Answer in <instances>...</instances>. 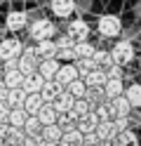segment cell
I'll use <instances>...</instances> for the list:
<instances>
[{"label":"cell","mask_w":141,"mask_h":146,"mask_svg":"<svg viewBox=\"0 0 141 146\" xmlns=\"http://www.w3.org/2000/svg\"><path fill=\"white\" fill-rule=\"evenodd\" d=\"M97 31L103 38H118L122 33V19L118 14H101L97 21Z\"/></svg>","instance_id":"1"},{"label":"cell","mask_w":141,"mask_h":146,"mask_svg":"<svg viewBox=\"0 0 141 146\" xmlns=\"http://www.w3.org/2000/svg\"><path fill=\"white\" fill-rule=\"evenodd\" d=\"M108 52H111L113 64H118V66H127V64L134 61V45L129 40H118Z\"/></svg>","instance_id":"2"},{"label":"cell","mask_w":141,"mask_h":146,"mask_svg":"<svg viewBox=\"0 0 141 146\" xmlns=\"http://www.w3.org/2000/svg\"><path fill=\"white\" fill-rule=\"evenodd\" d=\"M54 33H56V29H54V24L50 19H35L31 24V29H28V35H31L35 42L45 40V38H54Z\"/></svg>","instance_id":"3"},{"label":"cell","mask_w":141,"mask_h":146,"mask_svg":"<svg viewBox=\"0 0 141 146\" xmlns=\"http://www.w3.org/2000/svg\"><path fill=\"white\" fill-rule=\"evenodd\" d=\"M38 54H35V50L33 47H24L21 50V54L17 57V68L24 73V76H28V73H33V71H38Z\"/></svg>","instance_id":"4"},{"label":"cell","mask_w":141,"mask_h":146,"mask_svg":"<svg viewBox=\"0 0 141 146\" xmlns=\"http://www.w3.org/2000/svg\"><path fill=\"white\" fill-rule=\"evenodd\" d=\"M24 45L19 38H0V61H9V59H17L21 54Z\"/></svg>","instance_id":"5"},{"label":"cell","mask_w":141,"mask_h":146,"mask_svg":"<svg viewBox=\"0 0 141 146\" xmlns=\"http://www.w3.org/2000/svg\"><path fill=\"white\" fill-rule=\"evenodd\" d=\"M54 42H56V54H54V57L59 59V61H73V59H75V54H73V45H75V40L71 38L68 33L59 35Z\"/></svg>","instance_id":"6"},{"label":"cell","mask_w":141,"mask_h":146,"mask_svg":"<svg viewBox=\"0 0 141 146\" xmlns=\"http://www.w3.org/2000/svg\"><path fill=\"white\" fill-rule=\"evenodd\" d=\"M89 24L85 19H71L68 21V29H66V33L71 35V38L78 42V40H89Z\"/></svg>","instance_id":"7"},{"label":"cell","mask_w":141,"mask_h":146,"mask_svg":"<svg viewBox=\"0 0 141 146\" xmlns=\"http://www.w3.org/2000/svg\"><path fill=\"white\" fill-rule=\"evenodd\" d=\"M106 106H108L111 118H120V115H129V113H132V106H129V102L125 99V94L108 99V102H106Z\"/></svg>","instance_id":"8"},{"label":"cell","mask_w":141,"mask_h":146,"mask_svg":"<svg viewBox=\"0 0 141 146\" xmlns=\"http://www.w3.org/2000/svg\"><path fill=\"white\" fill-rule=\"evenodd\" d=\"M64 90H66V87H64L61 83H56V80L52 78V80H45V83H42V87H40V97H42V102H45V104H52L54 99L64 92Z\"/></svg>","instance_id":"9"},{"label":"cell","mask_w":141,"mask_h":146,"mask_svg":"<svg viewBox=\"0 0 141 146\" xmlns=\"http://www.w3.org/2000/svg\"><path fill=\"white\" fill-rule=\"evenodd\" d=\"M50 10L59 19H68L75 12V0H50Z\"/></svg>","instance_id":"10"},{"label":"cell","mask_w":141,"mask_h":146,"mask_svg":"<svg viewBox=\"0 0 141 146\" xmlns=\"http://www.w3.org/2000/svg\"><path fill=\"white\" fill-rule=\"evenodd\" d=\"M26 24H28L26 12H21V10H12V12L7 14V19H5V29L12 31V33H17V31L26 29Z\"/></svg>","instance_id":"11"},{"label":"cell","mask_w":141,"mask_h":146,"mask_svg":"<svg viewBox=\"0 0 141 146\" xmlns=\"http://www.w3.org/2000/svg\"><path fill=\"white\" fill-rule=\"evenodd\" d=\"M59 59L56 57H50V59H40L38 61V73L45 78V80H52L54 76H56V71H59Z\"/></svg>","instance_id":"12"},{"label":"cell","mask_w":141,"mask_h":146,"mask_svg":"<svg viewBox=\"0 0 141 146\" xmlns=\"http://www.w3.org/2000/svg\"><path fill=\"white\" fill-rule=\"evenodd\" d=\"M78 78V68H75V64H59V71H56V76H54V80L56 83H61L64 87L71 83V80H75Z\"/></svg>","instance_id":"13"},{"label":"cell","mask_w":141,"mask_h":146,"mask_svg":"<svg viewBox=\"0 0 141 146\" xmlns=\"http://www.w3.org/2000/svg\"><path fill=\"white\" fill-rule=\"evenodd\" d=\"M33 50L38 54V59H50L56 54V42H54V38H45V40H38Z\"/></svg>","instance_id":"14"},{"label":"cell","mask_w":141,"mask_h":146,"mask_svg":"<svg viewBox=\"0 0 141 146\" xmlns=\"http://www.w3.org/2000/svg\"><path fill=\"white\" fill-rule=\"evenodd\" d=\"M42 83H45V78H42L38 71H33V73H28V76H24L21 87H24V92H26V94H33V92H40Z\"/></svg>","instance_id":"15"},{"label":"cell","mask_w":141,"mask_h":146,"mask_svg":"<svg viewBox=\"0 0 141 146\" xmlns=\"http://www.w3.org/2000/svg\"><path fill=\"white\" fill-rule=\"evenodd\" d=\"M101 90H103V94H106V99L120 97L122 92H125V80H122V78H108Z\"/></svg>","instance_id":"16"},{"label":"cell","mask_w":141,"mask_h":146,"mask_svg":"<svg viewBox=\"0 0 141 146\" xmlns=\"http://www.w3.org/2000/svg\"><path fill=\"white\" fill-rule=\"evenodd\" d=\"M82 80H85V85H87V87H103V83L108 80L106 68H99V66H97V68H92Z\"/></svg>","instance_id":"17"},{"label":"cell","mask_w":141,"mask_h":146,"mask_svg":"<svg viewBox=\"0 0 141 146\" xmlns=\"http://www.w3.org/2000/svg\"><path fill=\"white\" fill-rule=\"evenodd\" d=\"M5 102L9 108H21L24 102H26V92H24V87H9L7 90V94H5Z\"/></svg>","instance_id":"18"},{"label":"cell","mask_w":141,"mask_h":146,"mask_svg":"<svg viewBox=\"0 0 141 146\" xmlns=\"http://www.w3.org/2000/svg\"><path fill=\"white\" fill-rule=\"evenodd\" d=\"M73 102H75V97L68 92V90H64V92L52 102V106H54V111H56V113H68V111H71V106H73Z\"/></svg>","instance_id":"19"},{"label":"cell","mask_w":141,"mask_h":146,"mask_svg":"<svg viewBox=\"0 0 141 146\" xmlns=\"http://www.w3.org/2000/svg\"><path fill=\"white\" fill-rule=\"evenodd\" d=\"M125 99L129 102L132 108H141V83H132V85H125Z\"/></svg>","instance_id":"20"},{"label":"cell","mask_w":141,"mask_h":146,"mask_svg":"<svg viewBox=\"0 0 141 146\" xmlns=\"http://www.w3.org/2000/svg\"><path fill=\"white\" fill-rule=\"evenodd\" d=\"M21 83H24V73L19 71L17 66L3 71V85H7V87H21Z\"/></svg>","instance_id":"21"},{"label":"cell","mask_w":141,"mask_h":146,"mask_svg":"<svg viewBox=\"0 0 141 146\" xmlns=\"http://www.w3.org/2000/svg\"><path fill=\"white\" fill-rule=\"evenodd\" d=\"M89 111H92V106L87 104V99H85V97H80V99H75V102H73V106H71V111H68V115L73 118L75 123H78L80 118H82V115H87Z\"/></svg>","instance_id":"22"},{"label":"cell","mask_w":141,"mask_h":146,"mask_svg":"<svg viewBox=\"0 0 141 146\" xmlns=\"http://www.w3.org/2000/svg\"><path fill=\"white\" fill-rule=\"evenodd\" d=\"M61 146H82V132L78 127H71V130H66L59 139Z\"/></svg>","instance_id":"23"},{"label":"cell","mask_w":141,"mask_h":146,"mask_svg":"<svg viewBox=\"0 0 141 146\" xmlns=\"http://www.w3.org/2000/svg\"><path fill=\"white\" fill-rule=\"evenodd\" d=\"M97 123H99V118H97V113L94 111H89L87 115H82L78 123H75V127L82 132V134H89V132H94V127H97Z\"/></svg>","instance_id":"24"},{"label":"cell","mask_w":141,"mask_h":146,"mask_svg":"<svg viewBox=\"0 0 141 146\" xmlns=\"http://www.w3.org/2000/svg\"><path fill=\"white\" fill-rule=\"evenodd\" d=\"M56 115H59V113L54 111L52 104H42L40 111L35 113V118L40 120V125H52V123H56Z\"/></svg>","instance_id":"25"},{"label":"cell","mask_w":141,"mask_h":146,"mask_svg":"<svg viewBox=\"0 0 141 146\" xmlns=\"http://www.w3.org/2000/svg\"><path fill=\"white\" fill-rule=\"evenodd\" d=\"M45 102H42V97H40V92H33V94H26V102H24V111L28 113V115H35L38 111H40V106H42Z\"/></svg>","instance_id":"26"},{"label":"cell","mask_w":141,"mask_h":146,"mask_svg":"<svg viewBox=\"0 0 141 146\" xmlns=\"http://www.w3.org/2000/svg\"><path fill=\"white\" fill-rule=\"evenodd\" d=\"M94 45L89 42V40H78L73 45V54H75V59H85V57H92L94 54Z\"/></svg>","instance_id":"27"},{"label":"cell","mask_w":141,"mask_h":146,"mask_svg":"<svg viewBox=\"0 0 141 146\" xmlns=\"http://www.w3.org/2000/svg\"><path fill=\"white\" fill-rule=\"evenodd\" d=\"M85 99H87V104H89L92 108H94V106H99V104H106V102H108L101 87H87V94H85Z\"/></svg>","instance_id":"28"},{"label":"cell","mask_w":141,"mask_h":146,"mask_svg":"<svg viewBox=\"0 0 141 146\" xmlns=\"http://www.w3.org/2000/svg\"><path fill=\"white\" fill-rule=\"evenodd\" d=\"M61 134H64V130H61L56 123H52V125H42V132H40V137H42L45 141H59Z\"/></svg>","instance_id":"29"},{"label":"cell","mask_w":141,"mask_h":146,"mask_svg":"<svg viewBox=\"0 0 141 146\" xmlns=\"http://www.w3.org/2000/svg\"><path fill=\"white\" fill-rule=\"evenodd\" d=\"M21 130H24V134H26V137H40V132H42V125H40V120H38L35 115H28Z\"/></svg>","instance_id":"30"},{"label":"cell","mask_w":141,"mask_h":146,"mask_svg":"<svg viewBox=\"0 0 141 146\" xmlns=\"http://www.w3.org/2000/svg\"><path fill=\"white\" fill-rule=\"evenodd\" d=\"M24 130L21 127H9V132L5 134V139H3V146H19L24 141Z\"/></svg>","instance_id":"31"},{"label":"cell","mask_w":141,"mask_h":146,"mask_svg":"<svg viewBox=\"0 0 141 146\" xmlns=\"http://www.w3.org/2000/svg\"><path fill=\"white\" fill-rule=\"evenodd\" d=\"M26 118H28V113L24 111V106H21V108H9L7 123L12 125V127H24V123H26Z\"/></svg>","instance_id":"32"},{"label":"cell","mask_w":141,"mask_h":146,"mask_svg":"<svg viewBox=\"0 0 141 146\" xmlns=\"http://www.w3.org/2000/svg\"><path fill=\"white\" fill-rule=\"evenodd\" d=\"M66 90H68V92H71L75 99H80V97H85V94H87V85H85V80H82L80 76L75 78V80H71V83L66 85Z\"/></svg>","instance_id":"33"},{"label":"cell","mask_w":141,"mask_h":146,"mask_svg":"<svg viewBox=\"0 0 141 146\" xmlns=\"http://www.w3.org/2000/svg\"><path fill=\"white\" fill-rule=\"evenodd\" d=\"M94 134H97L99 139H113V137H115V132H113L111 120H99L97 127H94Z\"/></svg>","instance_id":"34"},{"label":"cell","mask_w":141,"mask_h":146,"mask_svg":"<svg viewBox=\"0 0 141 146\" xmlns=\"http://www.w3.org/2000/svg\"><path fill=\"white\" fill-rule=\"evenodd\" d=\"M73 64H75V68H78V76H80V78H85L92 68H97V64H94V59H92V57H85V59H73Z\"/></svg>","instance_id":"35"},{"label":"cell","mask_w":141,"mask_h":146,"mask_svg":"<svg viewBox=\"0 0 141 146\" xmlns=\"http://www.w3.org/2000/svg\"><path fill=\"white\" fill-rule=\"evenodd\" d=\"M92 59H94V64H97L99 68H108L111 64H113V59H111V52H108V50H94Z\"/></svg>","instance_id":"36"},{"label":"cell","mask_w":141,"mask_h":146,"mask_svg":"<svg viewBox=\"0 0 141 146\" xmlns=\"http://www.w3.org/2000/svg\"><path fill=\"white\" fill-rule=\"evenodd\" d=\"M106 76H108V78H122V66H118V64H111V66L106 68Z\"/></svg>","instance_id":"37"},{"label":"cell","mask_w":141,"mask_h":146,"mask_svg":"<svg viewBox=\"0 0 141 146\" xmlns=\"http://www.w3.org/2000/svg\"><path fill=\"white\" fill-rule=\"evenodd\" d=\"M7 115H9V106L5 99H0V120H7Z\"/></svg>","instance_id":"38"},{"label":"cell","mask_w":141,"mask_h":146,"mask_svg":"<svg viewBox=\"0 0 141 146\" xmlns=\"http://www.w3.org/2000/svg\"><path fill=\"white\" fill-rule=\"evenodd\" d=\"M42 146H61V144H59V141H45Z\"/></svg>","instance_id":"39"},{"label":"cell","mask_w":141,"mask_h":146,"mask_svg":"<svg viewBox=\"0 0 141 146\" xmlns=\"http://www.w3.org/2000/svg\"><path fill=\"white\" fill-rule=\"evenodd\" d=\"M0 83H3V68H0Z\"/></svg>","instance_id":"40"},{"label":"cell","mask_w":141,"mask_h":146,"mask_svg":"<svg viewBox=\"0 0 141 146\" xmlns=\"http://www.w3.org/2000/svg\"><path fill=\"white\" fill-rule=\"evenodd\" d=\"M139 71H141V59H139Z\"/></svg>","instance_id":"41"},{"label":"cell","mask_w":141,"mask_h":146,"mask_svg":"<svg viewBox=\"0 0 141 146\" xmlns=\"http://www.w3.org/2000/svg\"><path fill=\"white\" fill-rule=\"evenodd\" d=\"M0 146H3V137H0Z\"/></svg>","instance_id":"42"}]
</instances>
